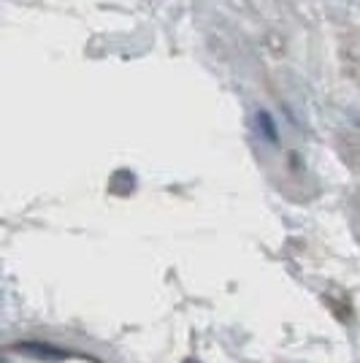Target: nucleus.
Masks as SVG:
<instances>
[{
  "label": "nucleus",
  "mask_w": 360,
  "mask_h": 363,
  "mask_svg": "<svg viewBox=\"0 0 360 363\" xmlns=\"http://www.w3.org/2000/svg\"><path fill=\"white\" fill-rule=\"evenodd\" d=\"M16 352H25L30 358H38V361H65L68 352L60 347H52V345H41V342H19L14 345Z\"/></svg>",
  "instance_id": "f257e3e1"
},
{
  "label": "nucleus",
  "mask_w": 360,
  "mask_h": 363,
  "mask_svg": "<svg viewBox=\"0 0 360 363\" xmlns=\"http://www.w3.org/2000/svg\"><path fill=\"white\" fill-rule=\"evenodd\" d=\"M257 125H260V130H263V136L269 138V141H276V125L271 120L269 111H257Z\"/></svg>",
  "instance_id": "f03ea898"
},
{
  "label": "nucleus",
  "mask_w": 360,
  "mask_h": 363,
  "mask_svg": "<svg viewBox=\"0 0 360 363\" xmlns=\"http://www.w3.org/2000/svg\"><path fill=\"white\" fill-rule=\"evenodd\" d=\"M187 363H198V361H187Z\"/></svg>",
  "instance_id": "7ed1b4c3"
}]
</instances>
